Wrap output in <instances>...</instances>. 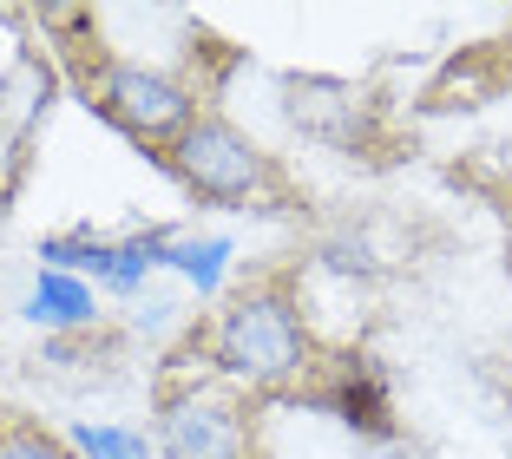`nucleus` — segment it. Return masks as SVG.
<instances>
[{
    "mask_svg": "<svg viewBox=\"0 0 512 459\" xmlns=\"http://www.w3.org/2000/svg\"><path fill=\"white\" fill-rule=\"evenodd\" d=\"M217 361L250 387H283L309 368V335L283 289H250L217 315Z\"/></svg>",
    "mask_w": 512,
    "mask_h": 459,
    "instance_id": "obj_1",
    "label": "nucleus"
},
{
    "mask_svg": "<svg viewBox=\"0 0 512 459\" xmlns=\"http://www.w3.org/2000/svg\"><path fill=\"white\" fill-rule=\"evenodd\" d=\"M171 164H178V178L191 184L197 197H211V204H243V197H256L270 184V158L224 119H191L184 138H178V151H171Z\"/></svg>",
    "mask_w": 512,
    "mask_h": 459,
    "instance_id": "obj_2",
    "label": "nucleus"
},
{
    "mask_svg": "<svg viewBox=\"0 0 512 459\" xmlns=\"http://www.w3.org/2000/svg\"><path fill=\"white\" fill-rule=\"evenodd\" d=\"M99 105L132 138H165V132L184 138V125H191V92L178 79L151 73V66H112L106 86H99Z\"/></svg>",
    "mask_w": 512,
    "mask_h": 459,
    "instance_id": "obj_3",
    "label": "nucleus"
},
{
    "mask_svg": "<svg viewBox=\"0 0 512 459\" xmlns=\"http://www.w3.org/2000/svg\"><path fill=\"white\" fill-rule=\"evenodd\" d=\"M158 459H243V414L217 394H184L158 414Z\"/></svg>",
    "mask_w": 512,
    "mask_h": 459,
    "instance_id": "obj_4",
    "label": "nucleus"
},
{
    "mask_svg": "<svg viewBox=\"0 0 512 459\" xmlns=\"http://www.w3.org/2000/svg\"><path fill=\"white\" fill-rule=\"evenodd\" d=\"M99 302H92V282L86 276H60V269H40V282L27 289V322L33 328H92Z\"/></svg>",
    "mask_w": 512,
    "mask_h": 459,
    "instance_id": "obj_5",
    "label": "nucleus"
},
{
    "mask_svg": "<svg viewBox=\"0 0 512 459\" xmlns=\"http://www.w3.org/2000/svg\"><path fill=\"white\" fill-rule=\"evenodd\" d=\"M165 269H178L197 296H217V282H224V269H230V243L224 237H197V243L191 237H171Z\"/></svg>",
    "mask_w": 512,
    "mask_h": 459,
    "instance_id": "obj_6",
    "label": "nucleus"
},
{
    "mask_svg": "<svg viewBox=\"0 0 512 459\" xmlns=\"http://www.w3.org/2000/svg\"><path fill=\"white\" fill-rule=\"evenodd\" d=\"M73 446H79V459H151L145 433L106 427V420H86V427H73Z\"/></svg>",
    "mask_w": 512,
    "mask_h": 459,
    "instance_id": "obj_7",
    "label": "nucleus"
},
{
    "mask_svg": "<svg viewBox=\"0 0 512 459\" xmlns=\"http://www.w3.org/2000/svg\"><path fill=\"white\" fill-rule=\"evenodd\" d=\"M0 459H73V453L40 427H7L0 433Z\"/></svg>",
    "mask_w": 512,
    "mask_h": 459,
    "instance_id": "obj_8",
    "label": "nucleus"
},
{
    "mask_svg": "<svg viewBox=\"0 0 512 459\" xmlns=\"http://www.w3.org/2000/svg\"><path fill=\"white\" fill-rule=\"evenodd\" d=\"M322 256H329V269H348V276H355V269H362V276H375V256H368V237H335V243H322Z\"/></svg>",
    "mask_w": 512,
    "mask_h": 459,
    "instance_id": "obj_9",
    "label": "nucleus"
}]
</instances>
